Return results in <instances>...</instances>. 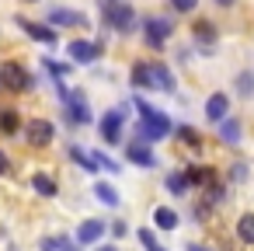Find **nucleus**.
Segmentation results:
<instances>
[{
    "mask_svg": "<svg viewBox=\"0 0 254 251\" xmlns=\"http://www.w3.org/2000/svg\"><path fill=\"white\" fill-rule=\"evenodd\" d=\"M60 98H63V105H66V119H70L73 126H87V122H94V115H91V108H87L84 94L66 91V87L60 84Z\"/></svg>",
    "mask_w": 254,
    "mask_h": 251,
    "instance_id": "obj_3",
    "label": "nucleus"
},
{
    "mask_svg": "<svg viewBox=\"0 0 254 251\" xmlns=\"http://www.w3.org/2000/svg\"><path fill=\"white\" fill-rule=\"evenodd\" d=\"M126 230H129L126 223H115V227H112V234H115V237H126Z\"/></svg>",
    "mask_w": 254,
    "mask_h": 251,
    "instance_id": "obj_34",
    "label": "nucleus"
},
{
    "mask_svg": "<svg viewBox=\"0 0 254 251\" xmlns=\"http://www.w3.org/2000/svg\"><path fill=\"white\" fill-rule=\"evenodd\" d=\"M0 87H7V91H14V94H21V91H28L32 87V74L21 67V63H4L0 67Z\"/></svg>",
    "mask_w": 254,
    "mask_h": 251,
    "instance_id": "obj_4",
    "label": "nucleus"
},
{
    "mask_svg": "<svg viewBox=\"0 0 254 251\" xmlns=\"http://www.w3.org/2000/svg\"><path fill=\"white\" fill-rule=\"evenodd\" d=\"M167 192L185 195V192H188V178H185V174H178V171H174V174H167Z\"/></svg>",
    "mask_w": 254,
    "mask_h": 251,
    "instance_id": "obj_26",
    "label": "nucleus"
},
{
    "mask_svg": "<svg viewBox=\"0 0 254 251\" xmlns=\"http://www.w3.org/2000/svg\"><path fill=\"white\" fill-rule=\"evenodd\" d=\"M185 178H188V185H202V188H205V185L212 181V171H209V167H202V164H195V167H188V174H185Z\"/></svg>",
    "mask_w": 254,
    "mask_h": 251,
    "instance_id": "obj_19",
    "label": "nucleus"
},
{
    "mask_svg": "<svg viewBox=\"0 0 254 251\" xmlns=\"http://www.w3.org/2000/svg\"><path fill=\"white\" fill-rule=\"evenodd\" d=\"M66 53L73 56V63H94L98 53H101V46H98V42H87V39H73V42L66 46Z\"/></svg>",
    "mask_w": 254,
    "mask_h": 251,
    "instance_id": "obj_8",
    "label": "nucleus"
},
{
    "mask_svg": "<svg viewBox=\"0 0 254 251\" xmlns=\"http://www.w3.org/2000/svg\"><path fill=\"white\" fill-rule=\"evenodd\" d=\"M91 161H94V167H105V171H112V174H119V171H122V164H115V161H112L108 154H101V150H94V154H91Z\"/></svg>",
    "mask_w": 254,
    "mask_h": 251,
    "instance_id": "obj_25",
    "label": "nucleus"
},
{
    "mask_svg": "<svg viewBox=\"0 0 254 251\" xmlns=\"http://www.w3.org/2000/svg\"><path fill=\"white\" fill-rule=\"evenodd\" d=\"M219 140L223 143H240V122L237 119H219Z\"/></svg>",
    "mask_w": 254,
    "mask_h": 251,
    "instance_id": "obj_17",
    "label": "nucleus"
},
{
    "mask_svg": "<svg viewBox=\"0 0 254 251\" xmlns=\"http://www.w3.org/2000/svg\"><path fill=\"white\" fill-rule=\"evenodd\" d=\"M7 171H11V161H7L4 150H0V174H7Z\"/></svg>",
    "mask_w": 254,
    "mask_h": 251,
    "instance_id": "obj_33",
    "label": "nucleus"
},
{
    "mask_svg": "<svg viewBox=\"0 0 254 251\" xmlns=\"http://www.w3.org/2000/svg\"><path fill=\"white\" fill-rule=\"evenodd\" d=\"M216 4H219V7H230V4H233V0H216Z\"/></svg>",
    "mask_w": 254,
    "mask_h": 251,
    "instance_id": "obj_36",
    "label": "nucleus"
},
{
    "mask_svg": "<svg viewBox=\"0 0 254 251\" xmlns=\"http://www.w3.org/2000/svg\"><path fill=\"white\" fill-rule=\"evenodd\" d=\"M32 188H35L39 195H46V199L56 195V181H53L49 174H35V178H32Z\"/></svg>",
    "mask_w": 254,
    "mask_h": 251,
    "instance_id": "obj_20",
    "label": "nucleus"
},
{
    "mask_svg": "<svg viewBox=\"0 0 254 251\" xmlns=\"http://www.w3.org/2000/svg\"><path fill=\"white\" fill-rule=\"evenodd\" d=\"M188 251H209V248H202V244H188Z\"/></svg>",
    "mask_w": 254,
    "mask_h": 251,
    "instance_id": "obj_35",
    "label": "nucleus"
},
{
    "mask_svg": "<svg viewBox=\"0 0 254 251\" xmlns=\"http://www.w3.org/2000/svg\"><path fill=\"white\" fill-rule=\"evenodd\" d=\"M150 81H153V87H160V91H174V77H171V70H167L164 63H150Z\"/></svg>",
    "mask_w": 254,
    "mask_h": 251,
    "instance_id": "obj_14",
    "label": "nucleus"
},
{
    "mask_svg": "<svg viewBox=\"0 0 254 251\" xmlns=\"http://www.w3.org/2000/svg\"><path fill=\"white\" fill-rule=\"evenodd\" d=\"M49 25H77V28H84L87 18L77 14V11H66V7H53L49 11Z\"/></svg>",
    "mask_w": 254,
    "mask_h": 251,
    "instance_id": "obj_10",
    "label": "nucleus"
},
{
    "mask_svg": "<svg viewBox=\"0 0 254 251\" xmlns=\"http://www.w3.org/2000/svg\"><path fill=\"white\" fill-rule=\"evenodd\" d=\"M21 129V119H18V108H0V133L14 136Z\"/></svg>",
    "mask_w": 254,
    "mask_h": 251,
    "instance_id": "obj_16",
    "label": "nucleus"
},
{
    "mask_svg": "<svg viewBox=\"0 0 254 251\" xmlns=\"http://www.w3.org/2000/svg\"><path fill=\"white\" fill-rule=\"evenodd\" d=\"M94 195H98L105 206H119V192H115L108 181H98V185H94Z\"/></svg>",
    "mask_w": 254,
    "mask_h": 251,
    "instance_id": "obj_24",
    "label": "nucleus"
},
{
    "mask_svg": "<svg viewBox=\"0 0 254 251\" xmlns=\"http://www.w3.org/2000/svg\"><path fill=\"white\" fill-rule=\"evenodd\" d=\"M247 178V164H233L230 167V181H244Z\"/></svg>",
    "mask_w": 254,
    "mask_h": 251,
    "instance_id": "obj_32",
    "label": "nucleus"
},
{
    "mask_svg": "<svg viewBox=\"0 0 254 251\" xmlns=\"http://www.w3.org/2000/svg\"><path fill=\"white\" fill-rule=\"evenodd\" d=\"M171 7H174L178 14H191V11L198 7V0H171Z\"/></svg>",
    "mask_w": 254,
    "mask_h": 251,
    "instance_id": "obj_30",
    "label": "nucleus"
},
{
    "mask_svg": "<svg viewBox=\"0 0 254 251\" xmlns=\"http://www.w3.org/2000/svg\"><path fill=\"white\" fill-rule=\"evenodd\" d=\"M105 220H87V223H80V230H77V241L80 244H94L98 237H105Z\"/></svg>",
    "mask_w": 254,
    "mask_h": 251,
    "instance_id": "obj_12",
    "label": "nucleus"
},
{
    "mask_svg": "<svg viewBox=\"0 0 254 251\" xmlns=\"http://www.w3.org/2000/svg\"><path fill=\"white\" fill-rule=\"evenodd\" d=\"M25 4H39V0H25Z\"/></svg>",
    "mask_w": 254,
    "mask_h": 251,
    "instance_id": "obj_38",
    "label": "nucleus"
},
{
    "mask_svg": "<svg viewBox=\"0 0 254 251\" xmlns=\"http://www.w3.org/2000/svg\"><path fill=\"white\" fill-rule=\"evenodd\" d=\"M70 157H73V161H77V164H80L84 171H98V167H94V161H91V157H87V154H84L80 147H70Z\"/></svg>",
    "mask_w": 254,
    "mask_h": 251,
    "instance_id": "obj_27",
    "label": "nucleus"
},
{
    "mask_svg": "<svg viewBox=\"0 0 254 251\" xmlns=\"http://www.w3.org/2000/svg\"><path fill=\"white\" fill-rule=\"evenodd\" d=\"M46 67H49V74H56V77H66V74H70L66 63H53V60H46Z\"/></svg>",
    "mask_w": 254,
    "mask_h": 251,
    "instance_id": "obj_31",
    "label": "nucleus"
},
{
    "mask_svg": "<svg viewBox=\"0 0 254 251\" xmlns=\"http://www.w3.org/2000/svg\"><path fill=\"white\" fill-rule=\"evenodd\" d=\"M226 112H230V98H226V94H212V98L205 101V119H209V122L226 119Z\"/></svg>",
    "mask_w": 254,
    "mask_h": 251,
    "instance_id": "obj_11",
    "label": "nucleus"
},
{
    "mask_svg": "<svg viewBox=\"0 0 254 251\" xmlns=\"http://www.w3.org/2000/svg\"><path fill=\"white\" fill-rule=\"evenodd\" d=\"M18 25H21L32 39H39V42H46V46H56V32H53V28H46V25H39V21H25V18H21Z\"/></svg>",
    "mask_w": 254,
    "mask_h": 251,
    "instance_id": "obj_13",
    "label": "nucleus"
},
{
    "mask_svg": "<svg viewBox=\"0 0 254 251\" xmlns=\"http://www.w3.org/2000/svg\"><path fill=\"white\" fill-rule=\"evenodd\" d=\"M108 4H115V0H108Z\"/></svg>",
    "mask_w": 254,
    "mask_h": 251,
    "instance_id": "obj_39",
    "label": "nucleus"
},
{
    "mask_svg": "<svg viewBox=\"0 0 254 251\" xmlns=\"http://www.w3.org/2000/svg\"><path fill=\"white\" fill-rule=\"evenodd\" d=\"M139 241H143V248H146V251H167V248H160V244H157V237H153V230H150V227H143V230H139Z\"/></svg>",
    "mask_w": 254,
    "mask_h": 251,
    "instance_id": "obj_28",
    "label": "nucleus"
},
{
    "mask_svg": "<svg viewBox=\"0 0 254 251\" xmlns=\"http://www.w3.org/2000/svg\"><path fill=\"white\" fill-rule=\"evenodd\" d=\"M153 223H157L160 230H174L181 220H178V213H174L171 206H157V209H153Z\"/></svg>",
    "mask_w": 254,
    "mask_h": 251,
    "instance_id": "obj_15",
    "label": "nucleus"
},
{
    "mask_svg": "<svg viewBox=\"0 0 254 251\" xmlns=\"http://www.w3.org/2000/svg\"><path fill=\"white\" fill-rule=\"evenodd\" d=\"M237 234H240V241H244V244H254V213H244V216H240Z\"/></svg>",
    "mask_w": 254,
    "mask_h": 251,
    "instance_id": "obj_22",
    "label": "nucleus"
},
{
    "mask_svg": "<svg viewBox=\"0 0 254 251\" xmlns=\"http://www.w3.org/2000/svg\"><path fill=\"white\" fill-rule=\"evenodd\" d=\"M178 136H181V140H185L188 147H198V143H202V136H198V133H195L191 126H178Z\"/></svg>",
    "mask_w": 254,
    "mask_h": 251,
    "instance_id": "obj_29",
    "label": "nucleus"
},
{
    "mask_svg": "<svg viewBox=\"0 0 254 251\" xmlns=\"http://www.w3.org/2000/svg\"><path fill=\"white\" fill-rule=\"evenodd\" d=\"M132 87H153V81H150V63H136V67H132Z\"/></svg>",
    "mask_w": 254,
    "mask_h": 251,
    "instance_id": "obj_23",
    "label": "nucleus"
},
{
    "mask_svg": "<svg viewBox=\"0 0 254 251\" xmlns=\"http://www.w3.org/2000/svg\"><path fill=\"white\" fill-rule=\"evenodd\" d=\"M101 11H105V21H108V28H112V32H122V35H129V32H132L136 14H132V7H129V4H122V0H115V4L101 0Z\"/></svg>",
    "mask_w": 254,
    "mask_h": 251,
    "instance_id": "obj_2",
    "label": "nucleus"
},
{
    "mask_svg": "<svg viewBox=\"0 0 254 251\" xmlns=\"http://www.w3.org/2000/svg\"><path fill=\"white\" fill-rule=\"evenodd\" d=\"M25 136H28L32 147H49L53 136H56V129H53V122H46V119H32V122L25 126Z\"/></svg>",
    "mask_w": 254,
    "mask_h": 251,
    "instance_id": "obj_7",
    "label": "nucleus"
},
{
    "mask_svg": "<svg viewBox=\"0 0 254 251\" xmlns=\"http://www.w3.org/2000/svg\"><path fill=\"white\" fill-rule=\"evenodd\" d=\"M237 94L240 98H254V74L251 70H240L237 74Z\"/></svg>",
    "mask_w": 254,
    "mask_h": 251,
    "instance_id": "obj_21",
    "label": "nucleus"
},
{
    "mask_svg": "<svg viewBox=\"0 0 254 251\" xmlns=\"http://www.w3.org/2000/svg\"><path fill=\"white\" fill-rule=\"evenodd\" d=\"M122 122H126V112H122V108H108V112L101 115L98 129H101V140H105L108 147H119V143H122Z\"/></svg>",
    "mask_w": 254,
    "mask_h": 251,
    "instance_id": "obj_5",
    "label": "nucleus"
},
{
    "mask_svg": "<svg viewBox=\"0 0 254 251\" xmlns=\"http://www.w3.org/2000/svg\"><path fill=\"white\" fill-rule=\"evenodd\" d=\"M136 108H139V115H143V122H139V140L143 143H157V140H164L174 126H171V119L160 112V108H153V105H146V101H139L136 98Z\"/></svg>",
    "mask_w": 254,
    "mask_h": 251,
    "instance_id": "obj_1",
    "label": "nucleus"
},
{
    "mask_svg": "<svg viewBox=\"0 0 254 251\" xmlns=\"http://www.w3.org/2000/svg\"><path fill=\"white\" fill-rule=\"evenodd\" d=\"M126 157L132 161V164H139V167H157V154L143 143V140H132V143H126Z\"/></svg>",
    "mask_w": 254,
    "mask_h": 251,
    "instance_id": "obj_9",
    "label": "nucleus"
},
{
    "mask_svg": "<svg viewBox=\"0 0 254 251\" xmlns=\"http://www.w3.org/2000/svg\"><path fill=\"white\" fill-rule=\"evenodd\" d=\"M146 32H143V39H146V46L150 49H164V42L171 39V32H174V25L167 21V18H146V25H143Z\"/></svg>",
    "mask_w": 254,
    "mask_h": 251,
    "instance_id": "obj_6",
    "label": "nucleus"
},
{
    "mask_svg": "<svg viewBox=\"0 0 254 251\" xmlns=\"http://www.w3.org/2000/svg\"><path fill=\"white\" fill-rule=\"evenodd\" d=\"M191 32H195V39H198L202 46H212V42H216V25H212V21H195Z\"/></svg>",
    "mask_w": 254,
    "mask_h": 251,
    "instance_id": "obj_18",
    "label": "nucleus"
},
{
    "mask_svg": "<svg viewBox=\"0 0 254 251\" xmlns=\"http://www.w3.org/2000/svg\"><path fill=\"white\" fill-rule=\"evenodd\" d=\"M98 251H115V248H112V244H105V248H98Z\"/></svg>",
    "mask_w": 254,
    "mask_h": 251,
    "instance_id": "obj_37",
    "label": "nucleus"
}]
</instances>
